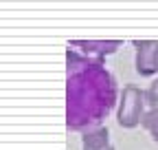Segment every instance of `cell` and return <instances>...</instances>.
<instances>
[{"label":"cell","instance_id":"cell-7","mask_svg":"<svg viewBox=\"0 0 158 150\" xmlns=\"http://www.w3.org/2000/svg\"><path fill=\"white\" fill-rule=\"evenodd\" d=\"M145 102H147L152 108H158V80L145 90Z\"/></svg>","mask_w":158,"mask_h":150},{"label":"cell","instance_id":"cell-8","mask_svg":"<svg viewBox=\"0 0 158 150\" xmlns=\"http://www.w3.org/2000/svg\"><path fill=\"white\" fill-rule=\"evenodd\" d=\"M156 68H158V49H156Z\"/></svg>","mask_w":158,"mask_h":150},{"label":"cell","instance_id":"cell-3","mask_svg":"<svg viewBox=\"0 0 158 150\" xmlns=\"http://www.w3.org/2000/svg\"><path fill=\"white\" fill-rule=\"evenodd\" d=\"M134 46H136V71L141 75H145V77L158 73V68H156L158 42L156 40H136Z\"/></svg>","mask_w":158,"mask_h":150},{"label":"cell","instance_id":"cell-6","mask_svg":"<svg viewBox=\"0 0 158 150\" xmlns=\"http://www.w3.org/2000/svg\"><path fill=\"white\" fill-rule=\"evenodd\" d=\"M143 126L149 130V135L154 137V141H158V108H152L149 113H145Z\"/></svg>","mask_w":158,"mask_h":150},{"label":"cell","instance_id":"cell-5","mask_svg":"<svg viewBox=\"0 0 158 150\" xmlns=\"http://www.w3.org/2000/svg\"><path fill=\"white\" fill-rule=\"evenodd\" d=\"M84 150H114L110 143V133L108 128H97L84 135Z\"/></svg>","mask_w":158,"mask_h":150},{"label":"cell","instance_id":"cell-2","mask_svg":"<svg viewBox=\"0 0 158 150\" xmlns=\"http://www.w3.org/2000/svg\"><path fill=\"white\" fill-rule=\"evenodd\" d=\"M145 93L136 86H125L118 106V124L123 128H134L143 124V108H145Z\"/></svg>","mask_w":158,"mask_h":150},{"label":"cell","instance_id":"cell-4","mask_svg":"<svg viewBox=\"0 0 158 150\" xmlns=\"http://www.w3.org/2000/svg\"><path fill=\"white\" fill-rule=\"evenodd\" d=\"M73 46H79L84 53H88V58L92 55V60L101 62L103 55L114 53L118 46H121V40H73Z\"/></svg>","mask_w":158,"mask_h":150},{"label":"cell","instance_id":"cell-1","mask_svg":"<svg viewBox=\"0 0 158 150\" xmlns=\"http://www.w3.org/2000/svg\"><path fill=\"white\" fill-rule=\"evenodd\" d=\"M66 126L68 130H97L116 104V82L103 62L66 53Z\"/></svg>","mask_w":158,"mask_h":150}]
</instances>
